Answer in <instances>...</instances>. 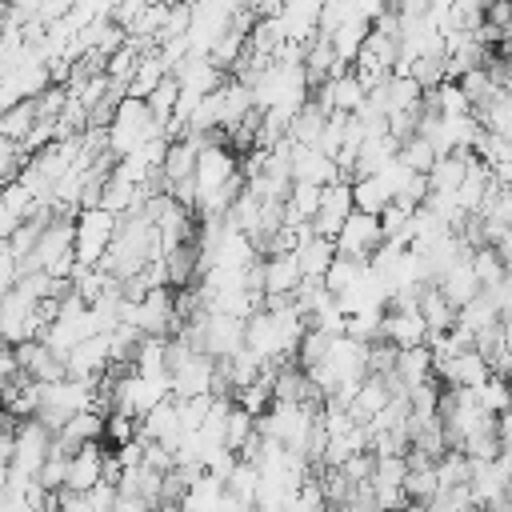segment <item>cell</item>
Listing matches in <instances>:
<instances>
[{
	"label": "cell",
	"instance_id": "obj_13",
	"mask_svg": "<svg viewBox=\"0 0 512 512\" xmlns=\"http://www.w3.org/2000/svg\"><path fill=\"white\" fill-rule=\"evenodd\" d=\"M388 116L392 112H404V108H424V84L412 76V72H392L376 92H368Z\"/></svg>",
	"mask_w": 512,
	"mask_h": 512
},
{
	"label": "cell",
	"instance_id": "obj_39",
	"mask_svg": "<svg viewBox=\"0 0 512 512\" xmlns=\"http://www.w3.org/2000/svg\"><path fill=\"white\" fill-rule=\"evenodd\" d=\"M364 264H368V260H352V256H336V260H332V268L324 272V288H328V292H336V296H340V292H348V288H352V284L360 280V272H364Z\"/></svg>",
	"mask_w": 512,
	"mask_h": 512
},
{
	"label": "cell",
	"instance_id": "obj_29",
	"mask_svg": "<svg viewBox=\"0 0 512 512\" xmlns=\"http://www.w3.org/2000/svg\"><path fill=\"white\" fill-rule=\"evenodd\" d=\"M36 120H40V112H36V100H20V104H12V108H4V116H0V136L4 140H28V132L36 128Z\"/></svg>",
	"mask_w": 512,
	"mask_h": 512
},
{
	"label": "cell",
	"instance_id": "obj_12",
	"mask_svg": "<svg viewBox=\"0 0 512 512\" xmlns=\"http://www.w3.org/2000/svg\"><path fill=\"white\" fill-rule=\"evenodd\" d=\"M40 196L24 184V180H12V184H4V192H0V236H12L20 224H28L36 212H40Z\"/></svg>",
	"mask_w": 512,
	"mask_h": 512
},
{
	"label": "cell",
	"instance_id": "obj_49",
	"mask_svg": "<svg viewBox=\"0 0 512 512\" xmlns=\"http://www.w3.org/2000/svg\"><path fill=\"white\" fill-rule=\"evenodd\" d=\"M484 24H492V28H500L508 36L512 32V0H492L484 8Z\"/></svg>",
	"mask_w": 512,
	"mask_h": 512
},
{
	"label": "cell",
	"instance_id": "obj_22",
	"mask_svg": "<svg viewBox=\"0 0 512 512\" xmlns=\"http://www.w3.org/2000/svg\"><path fill=\"white\" fill-rule=\"evenodd\" d=\"M392 160H400V140H396L392 132L368 136V140L360 144V156H356V176H376V172H384Z\"/></svg>",
	"mask_w": 512,
	"mask_h": 512
},
{
	"label": "cell",
	"instance_id": "obj_24",
	"mask_svg": "<svg viewBox=\"0 0 512 512\" xmlns=\"http://www.w3.org/2000/svg\"><path fill=\"white\" fill-rule=\"evenodd\" d=\"M168 72H172V68H168V60H164V52H160V48H148V52L140 56V64H136V76H132V84H128V96L148 100V96L164 84Z\"/></svg>",
	"mask_w": 512,
	"mask_h": 512
},
{
	"label": "cell",
	"instance_id": "obj_7",
	"mask_svg": "<svg viewBox=\"0 0 512 512\" xmlns=\"http://www.w3.org/2000/svg\"><path fill=\"white\" fill-rule=\"evenodd\" d=\"M292 180L296 184H320V188H328V184H336L344 176H340V164L320 144H296L292 140Z\"/></svg>",
	"mask_w": 512,
	"mask_h": 512
},
{
	"label": "cell",
	"instance_id": "obj_4",
	"mask_svg": "<svg viewBox=\"0 0 512 512\" xmlns=\"http://www.w3.org/2000/svg\"><path fill=\"white\" fill-rule=\"evenodd\" d=\"M384 240H388V236H384L380 216L356 208V212L344 220L340 236H336V252H340V256H352V260H372Z\"/></svg>",
	"mask_w": 512,
	"mask_h": 512
},
{
	"label": "cell",
	"instance_id": "obj_34",
	"mask_svg": "<svg viewBox=\"0 0 512 512\" xmlns=\"http://www.w3.org/2000/svg\"><path fill=\"white\" fill-rule=\"evenodd\" d=\"M460 84H464V92H468V100H472V108H476V112H480V108H488V104H492V100L504 92V84H500V80H496L488 68L468 72Z\"/></svg>",
	"mask_w": 512,
	"mask_h": 512
},
{
	"label": "cell",
	"instance_id": "obj_31",
	"mask_svg": "<svg viewBox=\"0 0 512 512\" xmlns=\"http://www.w3.org/2000/svg\"><path fill=\"white\" fill-rule=\"evenodd\" d=\"M472 268H476V276H480L484 292H492V288H500V284L508 280V260L500 256V248H496V244L476 248V252H472Z\"/></svg>",
	"mask_w": 512,
	"mask_h": 512
},
{
	"label": "cell",
	"instance_id": "obj_47",
	"mask_svg": "<svg viewBox=\"0 0 512 512\" xmlns=\"http://www.w3.org/2000/svg\"><path fill=\"white\" fill-rule=\"evenodd\" d=\"M140 436V416H128V412H108V432L104 440L116 448V444H128Z\"/></svg>",
	"mask_w": 512,
	"mask_h": 512
},
{
	"label": "cell",
	"instance_id": "obj_8",
	"mask_svg": "<svg viewBox=\"0 0 512 512\" xmlns=\"http://www.w3.org/2000/svg\"><path fill=\"white\" fill-rule=\"evenodd\" d=\"M0 332H4L8 344H20V340L40 336V324H36V300L24 296L20 288H8V292H4V304H0Z\"/></svg>",
	"mask_w": 512,
	"mask_h": 512
},
{
	"label": "cell",
	"instance_id": "obj_23",
	"mask_svg": "<svg viewBox=\"0 0 512 512\" xmlns=\"http://www.w3.org/2000/svg\"><path fill=\"white\" fill-rule=\"evenodd\" d=\"M420 316L428 320V328H432V332H448V328H456L460 308L444 296V288H440V284H424V288H420Z\"/></svg>",
	"mask_w": 512,
	"mask_h": 512
},
{
	"label": "cell",
	"instance_id": "obj_15",
	"mask_svg": "<svg viewBox=\"0 0 512 512\" xmlns=\"http://www.w3.org/2000/svg\"><path fill=\"white\" fill-rule=\"evenodd\" d=\"M104 432H108V416L100 408H88V412H76L64 428H56V448L60 452H76L84 444L104 440Z\"/></svg>",
	"mask_w": 512,
	"mask_h": 512
},
{
	"label": "cell",
	"instance_id": "obj_9",
	"mask_svg": "<svg viewBox=\"0 0 512 512\" xmlns=\"http://www.w3.org/2000/svg\"><path fill=\"white\" fill-rule=\"evenodd\" d=\"M108 368H112V336L108 332H96L68 352V376H76V380H104Z\"/></svg>",
	"mask_w": 512,
	"mask_h": 512
},
{
	"label": "cell",
	"instance_id": "obj_30",
	"mask_svg": "<svg viewBox=\"0 0 512 512\" xmlns=\"http://www.w3.org/2000/svg\"><path fill=\"white\" fill-rule=\"evenodd\" d=\"M324 188L320 184H292L288 192V224H312L320 212Z\"/></svg>",
	"mask_w": 512,
	"mask_h": 512
},
{
	"label": "cell",
	"instance_id": "obj_26",
	"mask_svg": "<svg viewBox=\"0 0 512 512\" xmlns=\"http://www.w3.org/2000/svg\"><path fill=\"white\" fill-rule=\"evenodd\" d=\"M328 116H332V112L312 96L308 104L296 108V116H292V132H288V136H292L296 144H320V136H324V128H328Z\"/></svg>",
	"mask_w": 512,
	"mask_h": 512
},
{
	"label": "cell",
	"instance_id": "obj_19",
	"mask_svg": "<svg viewBox=\"0 0 512 512\" xmlns=\"http://www.w3.org/2000/svg\"><path fill=\"white\" fill-rule=\"evenodd\" d=\"M388 404H392V388H388V380H384V376H376V372H368V376L360 380V388H356V396H352L348 412H352V420H356V424H368V420H376Z\"/></svg>",
	"mask_w": 512,
	"mask_h": 512
},
{
	"label": "cell",
	"instance_id": "obj_2",
	"mask_svg": "<svg viewBox=\"0 0 512 512\" xmlns=\"http://www.w3.org/2000/svg\"><path fill=\"white\" fill-rule=\"evenodd\" d=\"M152 136H164V124L152 116L148 100L124 96L120 108H116V116H112V124H108V148H112V156L124 160L136 148H144Z\"/></svg>",
	"mask_w": 512,
	"mask_h": 512
},
{
	"label": "cell",
	"instance_id": "obj_36",
	"mask_svg": "<svg viewBox=\"0 0 512 512\" xmlns=\"http://www.w3.org/2000/svg\"><path fill=\"white\" fill-rule=\"evenodd\" d=\"M328 352H332V332L308 328L304 340H300V348H296V364H300V368H316V364L328 360Z\"/></svg>",
	"mask_w": 512,
	"mask_h": 512
},
{
	"label": "cell",
	"instance_id": "obj_17",
	"mask_svg": "<svg viewBox=\"0 0 512 512\" xmlns=\"http://www.w3.org/2000/svg\"><path fill=\"white\" fill-rule=\"evenodd\" d=\"M428 336H432V328L420 316V308L416 312H404V308L384 312V340H392L396 348H420V344H428Z\"/></svg>",
	"mask_w": 512,
	"mask_h": 512
},
{
	"label": "cell",
	"instance_id": "obj_3",
	"mask_svg": "<svg viewBox=\"0 0 512 512\" xmlns=\"http://www.w3.org/2000/svg\"><path fill=\"white\" fill-rule=\"evenodd\" d=\"M116 228H120V216L108 212L104 204L100 208H84L76 216V260L80 264H100L116 240Z\"/></svg>",
	"mask_w": 512,
	"mask_h": 512
},
{
	"label": "cell",
	"instance_id": "obj_10",
	"mask_svg": "<svg viewBox=\"0 0 512 512\" xmlns=\"http://www.w3.org/2000/svg\"><path fill=\"white\" fill-rule=\"evenodd\" d=\"M356 212V200H352V180H336V184H328L324 188V200H320V212H316V220H312V232L316 236H340V228H344V220Z\"/></svg>",
	"mask_w": 512,
	"mask_h": 512
},
{
	"label": "cell",
	"instance_id": "obj_52",
	"mask_svg": "<svg viewBox=\"0 0 512 512\" xmlns=\"http://www.w3.org/2000/svg\"><path fill=\"white\" fill-rule=\"evenodd\" d=\"M500 52H504V56H512V32L504 36V44H500Z\"/></svg>",
	"mask_w": 512,
	"mask_h": 512
},
{
	"label": "cell",
	"instance_id": "obj_40",
	"mask_svg": "<svg viewBox=\"0 0 512 512\" xmlns=\"http://www.w3.org/2000/svg\"><path fill=\"white\" fill-rule=\"evenodd\" d=\"M400 160L408 164V168H416V172H428L436 160H440V152H436V144L428 140V136H408L404 144H400Z\"/></svg>",
	"mask_w": 512,
	"mask_h": 512
},
{
	"label": "cell",
	"instance_id": "obj_44",
	"mask_svg": "<svg viewBox=\"0 0 512 512\" xmlns=\"http://www.w3.org/2000/svg\"><path fill=\"white\" fill-rule=\"evenodd\" d=\"M68 464H72V452H60V448H52V456L40 464L36 480H40L48 492H64V488H68Z\"/></svg>",
	"mask_w": 512,
	"mask_h": 512
},
{
	"label": "cell",
	"instance_id": "obj_32",
	"mask_svg": "<svg viewBox=\"0 0 512 512\" xmlns=\"http://www.w3.org/2000/svg\"><path fill=\"white\" fill-rule=\"evenodd\" d=\"M260 432V416L256 412H248V408H240V404H232V412H228V432H224V448H232L236 456L252 444V436Z\"/></svg>",
	"mask_w": 512,
	"mask_h": 512
},
{
	"label": "cell",
	"instance_id": "obj_14",
	"mask_svg": "<svg viewBox=\"0 0 512 512\" xmlns=\"http://www.w3.org/2000/svg\"><path fill=\"white\" fill-rule=\"evenodd\" d=\"M300 284H304V268L296 252L264 256V296H296Z\"/></svg>",
	"mask_w": 512,
	"mask_h": 512
},
{
	"label": "cell",
	"instance_id": "obj_1",
	"mask_svg": "<svg viewBox=\"0 0 512 512\" xmlns=\"http://www.w3.org/2000/svg\"><path fill=\"white\" fill-rule=\"evenodd\" d=\"M256 108H300L312 100V80L296 60H272L252 84Z\"/></svg>",
	"mask_w": 512,
	"mask_h": 512
},
{
	"label": "cell",
	"instance_id": "obj_51",
	"mask_svg": "<svg viewBox=\"0 0 512 512\" xmlns=\"http://www.w3.org/2000/svg\"><path fill=\"white\" fill-rule=\"evenodd\" d=\"M428 4H432V16H436V20H440V28H444V20H448V8H452L456 0H428Z\"/></svg>",
	"mask_w": 512,
	"mask_h": 512
},
{
	"label": "cell",
	"instance_id": "obj_43",
	"mask_svg": "<svg viewBox=\"0 0 512 512\" xmlns=\"http://www.w3.org/2000/svg\"><path fill=\"white\" fill-rule=\"evenodd\" d=\"M476 396H480L484 412L500 416V412H508V408H512V380H508V376H492L488 384H480V388H476Z\"/></svg>",
	"mask_w": 512,
	"mask_h": 512
},
{
	"label": "cell",
	"instance_id": "obj_45",
	"mask_svg": "<svg viewBox=\"0 0 512 512\" xmlns=\"http://www.w3.org/2000/svg\"><path fill=\"white\" fill-rule=\"evenodd\" d=\"M412 472L408 452H376V476L372 484H404Z\"/></svg>",
	"mask_w": 512,
	"mask_h": 512
},
{
	"label": "cell",
	"instance_id": "obj_11",
	"mask_svg": "<svg viewBox=\"0 0 512 512\" xmlns=\"http://www.w3.org/2000/svg\"><path fill=\"white\" fill-rule=\"evenodd\" d=\"M316 100H320L328 112H360V104L368 100V88H364V80H360L352 68H344V72L328 76V80L316 88Z\"/></svg>",
	"mask_w": 512,
	"mask_h": 512
},
{
	"label": "cell",
	"instance_id": "obj_35",
	"mask_svg": "<svg viewBox=\"0 0 512 512\" xmlns=\"http://www.w3.org/2000/svg\"><path fill=\"white\" fill-rule=\"evenodd\" d=\"M404 488H408V496H412V504H428L432 496H440V472H436V464H412V472H408V480H404Z\"/></svg>",
	"mask_w": 512,
	"mask_h": 512
},
{
	"label": "cell",
	"instance_id": "obj_20",
	"mask_svg": "<svg viewBox=\"0 0 512 512\" xmlns=\"http://www.w3.org/2000/svg\"><path fill=\"white\" fill-rule=\"evenodd\" d=\"M440 288H444V296L456 304V308H464V304H472L480 292H484V284H480V276H476V268H472V256H464V260H456L440 280H436Z\"/></svg>",
	"mask_w": 512,
	"mask_h": 512
},
{
	"label": "cell",
	"instance_id": "obj_37",
	"mask_svg": "<svg viewBox=\"0 0 512 512\" xmlns=\"http://www.w3.org/2000/svg\"><path fill=\"white\" fill-rule=\"evenodd\" d=\"M472 152H476L492 172H500L504 164H512V140H508V136H496V132H488V128L480 132V140H476Z\"/></svg>",
	"mask_w": 512,
	"mask_h": 512
},
{
	"label": "cell",
	"instance_id": "obj_27",
	"mask_svg": "<svg viewBox=\"0 0 512 512\" xmlns=\"http://www.w3.org/2000/svg\"><path fill=\"white\" fill-rule=\"evenodd\" d=\"M368 32H372V20H368V16H356V20L340 24L336 32H328V36H332V48H336V56H340V64H344V68H348V64H356V56H360V48H364Z\"/></svg>",
	"mask_w": 512,
	"mask_h": 512
},
{
	"label": "cell",
	"instance_id": "obj_53",
	"mask_svg": "<svg viewBox=\"0 0 512 512\" xmlns=\"http://www.w3.org/2000/svg\"><path fill=\"white\" fill-rule=\"evenodd\" d=\"M144 4H152V0H144Z\"/></svg>",
	"mask_w": 512,
	"mask_h": 512
},
{
	"label": "cell",
	"instance_id": "obj_28",
	"mask_svg": "<svg viewBox=\"0 0 512 512\" xmlns=\"http://www.w3.org/2000/svg\"><path fill=\"white\" fill-rule=\"evenodd\" d=\"M352 200H356V208L360 212H372V216H380L396 196H392V188H388V180L376 172V176H356L352 180Z\"/></svg>",
	"mask_w": 512,
	"mask_h": 512
},
{
	"label": "cell",
	"instance_id": "obj_48",
	"mask_svg": "<svg viewBox=\"0 0 512 512\" xmlns=\"http://www.w3.org/2000/svg\"><path fill=\"white\" fill-rule=\"evenodd\" d=\"M372 500H376L380 512H396V508H408L412 504V496H408L404 484H372Z\"/></svg>",
	"mask_w": 512,
	"mask_h": 512
},
{
	"label": "cell",
	"instance_id": "obj_46",
	"mask_svg": "<svg viewBox=\"0 0 512 512\" xmlns=\"http://www.w3.org/2000/svg\"><path fill=\"white\" fill-rule=\"evenodd\" d=\"M180 400V396H176ZM212 404H216V392H200V396H184L180 400V424H184V432H196L204 420H208V412H212Z\"/></svg>",
	"mask_w": 512,
	"mask_h": 512
},
{
	"label": "cell",
	"instance_id": "obj_50",
	"mask_svg": "<svg viewBox=\"0 0 512 512\" xmlns=\"http://www.w3.org/2000/svg\"><path fill=\"white\" fill-rule=\"evenodd\" d=\"M288 8V0H260V12L256 16H280Z\"/></svg>",
	"mask_w": 512,
	"mask_h": 512
},
{
	"label": "cell",
	"instance_id": "obj_41",
	"mask_svg": "<svg viewBox=\"0 0 512 512\" xmlns=\"http://www.w3.org/2000/svg\"><path fill=\"white\" fill-rule=\"evenodd\" d=\"M260 480H264V476H260V468H256L252 460H244V456H240V464H236V472L228 476V492H232V496H240L244 504H256V492H260Z\"/></svg>",
	"mask_w": 512,
	"mask_h": 512
},
{
	"label": "cell",
	"instance_id": "obj_21",
	"mask_svg": "<svg viewBox=\"0 0 512 512\" xmlns=\"http://www.w3.org/2000/svg\"><path fill=\"white\" fill-rule=\"evenodd\" d=\"M296 256H300L304 280H324V272L332 268V260H336L340 252H336V240H332V236H316V232L308 228V236L300 240Z\"/></svg>",
	"mask_w": 512,
	"mask_h": 512
},
{
	"label": "cell",
	"instance_id": "obj_6",
	"mask_svg": "<svg viewBox=\"0 0 512 512\" xmlns=\"http://www.w3.org/2000/svg\"><path fill=\"white\" fill-rule=\"evenodd\" d=\"M436 376H440V384H448V388H480V384H488L496 372H492V360H488L480 348H464V352H456L452 360L436 364Z\"/></svg>",
	"mask_w": 512,
	"mask_h": 512
},
{
	"label": "cell",
	"instance_id": "obj_38",
	"mask_svg": "<svg viewBox=\"0 0 512 512\" xmlns=\"http://www.w3.org/2000/svg\"><path fill=\"white\" fill-rule=\"evenodd\" d=\"M484 0H456L448 8V20H444V32H476L484 24Z\"/></svg>",
	"mask_w": 512,
	"mask_h": 512
},
{
	"label": "cell",
	"instance_id": "obj_33",
	"mask_svg": "<svg viewBox=\"0 0 512 512\" xmlns=\"http://www.w3.org/2000/svg\"><path fill=\"white\" fill-rule=\"evenodd\" d=\"M176 104H180V76H176V72H168V76H164V84L148 96V108H152V116L164 124V132H168V124L176 120Z\"/></svg>",
	"mask_w": 512,
	"mask_h": 512
},
{
	"label": "cell",
	"instance_id": "obj_18",
	"mask_svg": "<svg viewBox=\"0 0 512 512\" xmlns=\"http://www.w3.org/2000/svg\"><path fill=\"white\" fill-rule=\"evenodd\" d=\"M176 76H180V92L184 96H196V100H204L208 92H216L224 84V68H216L208 56H188L176 68Z\"/></svg>",
	"mask_w": 512,
	"mask_h": 512
},
{
	"label": "cell",
	"instance_id": "obj_42",
	"mask_svg": "<svg viewBox=\"0 0 512 512\" xmlns=\"http://www.w3.org/2000/svg\"><path fill=\"white\" fill-rule=\"evenodd\" d=\"M476 116H480V124H484L488 132L512 140V96H508V92H500V96H496L488 108H480Z\"/></svg>",
	"mask_w": 512,
	"mask_h": 512
},
{
	"label": "cell",
	"instance_id": "obj_25",
	"mask_svg": "<svg viewBox=\"0 0 512 512\" xmlns=\"http://www.w3.org/2000/svg\"><path fill=\"white\" fill-rule=\"evenodd\" d=\"M472 156H476V152H448V156H440V160L428 168V184H432V192H460Z\"/></svg>",
	"mask_w": 512,
	"mask_h": 512
},
{
	"label": "cell",
	"instance_id": "obj_16",
	"mask_svg": "<svg viewBox=\"0 0 512 512\" xmlns=\"http://www.w3.org/2000/svg\"><path fill=\"white\" fill-rule=\"evenodd\" d=\"M104 460H108L104 440L76 448V452H72V464H68V488H72V492H92V488L104 480Z\"/></svg>",
	"mask_w": 512,
	"mask_h": 512
},
{
	"label": "cell",
	"instance_id": "obj_5",
	"mask_svg": "<svg viewBox=\"0 0 512 512\" xmlns=\"http://www.w3.org/2000/svg\"><path fill=\"white\" fill-rule=\"evenodd\" d=\"M56 80H52V64L48 60H28L24 68H16V72H4L0 76V100H4V108H12V104H20V100H36L44 88H52Z\"/></svg>",
	"mask_w": 512,
	"mask_h": 512
}]
</instances>
